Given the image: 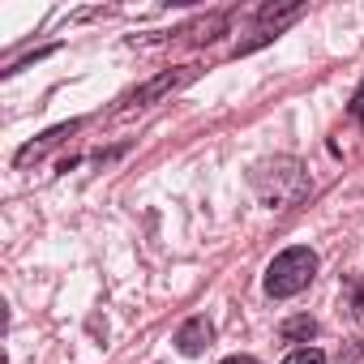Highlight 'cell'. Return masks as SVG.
<instances>
[{
    "label": "cell",
    "instance_id": "6da1fadb",
    "mask_svg": "<svg viewBox=\"0 0 364 364\" xmlns=\"http://www.w3.org/2000/svg\"><path fill=\"white\" fill-rule=\"evenodd\" d=\"M253 189L270 210H287L309 193V176L296 159H270L253 171Z\"/></svg>",
    "mask_w": 364,
    "mask_h": 364
},
{
    "label": "cell",
    "instance_id": "7a4b0ae2",
    "mask_svg": "<svg viewBox=\"0 0 364 364\" xmlns=\"http://www.w3.org/2000/svg\"><path fill=\"white\" fill-rule=\"evenodd\" d=\"M313 274H317V253H313V249H304V245L283 249V253L270 262V270H266V291H270L274 300L300 296V291L313 283Z\"/></svg>",
    "mask_w": 364,
    "mask_h": 364
},
{
    "label": "cell",
    "instance_id": "3957f363",
    "mask_svg": "<svg viewBox=\"0 0 364 364\" xmlns=\"http://www.w3.org/2000/svg\"><path fill=\"white\" fill-rule=\"evenodd\" d=\"M210 338H215V326H210L206 317H189L185 326L176 330V347L185 351V355H202V351L210 347Z\"/></svg>",
    "mask_w": 364,
    "mask_h": 364
},
{
    "label": "cell",
    "instance_id": "277c9868",
    "mask_svg": "<svg viewBox=\"0 0 364 364\" xmlns=\"http://www.w3.org/2000/svg\"><path fill=\"white\" fill-rule=\"evenodd\" d=\"M279 338H283V343H309V338H317V321H313L309 313L287 317V321L279 326Z\"/></svg>",
    "mask_w": 364,
    "mask_h": 364
},
{
    "label": "cell",
    "instance_id": "5b68a950",
    "mask_svg": "<svg viewBox=\"0 0 364 364\" xmlns=\"http://www.w3.org/2000/svg\"><path fill=\"white\" fill-rule=\"evenodd\" d=\"M189 73H193V69H185V73H163V77H159V82H150V86H146V90H141V95H137V99H133V103H137V107H141V103H150V99H159V95H163V90H171V86H176V82H185V77H189Z\"/></svg>",
    "mask_w": 364,
    "mask_h": 364
},
{
    "label": "cell",
    "instance_id": "8992f818",
    "mask_svg": "<svg viewBox=\"0 0 364 364\" xmlns=\"http://www.w3.org/2000/svg\"><path fill=\"white\" fill-rule=\"evenodd\" d=\"M347 309H351V317H355V326H364V279H355V283H347Z\"/></svg>",
    "mask_w": 364,
    "mask_h": 364
},
{
    "label": "cell",
    "instance_id": "52a82bcc",
    "mask_svg": "<svg viewBox=\"0 0 364 364\" xmlns=\"http://www.w3.org/2000/svg\"><path fill=\"white\" fill-rule=\"evenodd\" d=\"M300 14H304V5H291V9H274V5H266V9L257 14V22H274V26H279V22H291V18H300Z\"/></svg>",
    "mask_w": 364,
    "mask_h": 364
},
{
    "label": "cell",
    "instance_id": "ba28073f",
    "mask_svg": "<svg viewBox=\"0 0 364 364\" xmlns=\"http://www.w3.org/2000/svg\"><path fill=\"white\" fill-rule=\"evenodd\" d=\"M334 364H364V343H343Z\"/></svg>",
    "mask_w": 364,
    "mask_h": 364
},
{
    "label": "cell",
    "instance_id": "9c48e42d",
    "mask_svg": "<svg viewBox=\"0 0 364 364\" xmlns=\"http://www.w3.org/2000/svg\"><path fill=\"white\" fill-rule=\"evenodd\" d=\"M283 364H326V355H321L317 347H296V351H291Z\"/></svg>",
    "mask_w": 364,
    "mask_h": 364
},
{
    "label": "cell",
    "instance_id": "30bf717a",
    "mask_svg": "<svg viewBox=\"0 0 364 364\" xmlns=\"http://www.w3.org/2000/svg\"><path fill=\"white\" fill-rule=\"evenodd\" d=\"M351 116L364 124V82H360V90H355V99H351Z\"/></svg>",
    "mask_w": 364,
    "mask_h": 364
},
{
    "label": "cell",
    "instance_id": "8fae6325",
    "mask_svg": "<svg viewBox=\"0 0 364 364\" xmlns=\"http://www.w3.org/2000/svg\"><path fill=\"white\" fill-rule=\"evenodd\" d=\"M223 364H257V360H253V355H228Z\"/></svg>",
    "mask_w": 364,
    "mask_h": 364
}]
</instances>
